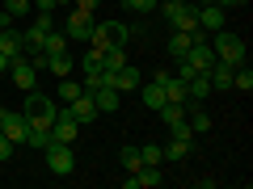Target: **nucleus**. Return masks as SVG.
Here are the masks:
<instances>
[{
    "mask_svg": "<svg viewBox=\"0 0 253 189\" xmlns=\"http://www.w3.org/2000/svg\"><path fill=\"white\" fill-rule=\"evenodd\" d=\"M211 51H215V59L232 63V67L249 63V51H245V38H241V34H228V30H215V34H211Z\"/></svg>",
    "mask_w": 253,
    "mask_h": 189,
    "instance_id": "1",
    "label": "nucleus"
},
{
    "mask_svg": "<svg viewBox=\"0 0 253 189\" xmlns=\"http://www.w3.org/2000/svg\"><path fill=\"white\" fill-rule=\"evenodd\" d=\"M76 130H81V122H76V118H55V126H51V139L55 143H72L76 147Z\"/></svg>",
    "mask_w": 253,
    "mask_h": 189,
    "instance_id": "13",
    "label": "nucleus"
},
{
    "mask_svg": "<svg viewBox=\"0 0 253 189\" xmlns=\"http://www.w3.org/2000/svg\"><path fill=\"white\" fill-rule=\"evenodd\" d=\"M38 46H42L46 55H59V51H68V34H63V30H51V34L38 38Z\"/></svg>",
    "mask_w": 253,
    "mask_h": 189,
    "instance_id": "18",
    "label": "nucleus"
},
{
    "mask_svg": "<svg viewBox=\"0 0 253 189\" xmlns=\"http://www.w3.org/2000/svg\"><path fill=\"white\" fill-rule=\"evenodd\" d=\"M118 164H123V168H126V172H135V168H139V164H144V160H139V147H135V143H126V147H123V152H118Z\"/></svg>",
    "mask_w": 253,
    "mask_h": 189,
    "instance_id": "24",
    "label": "nucleus"
},
{
    "mask_svg": "<svg viewBox=\"0 0 253 189\" xmlns=\"http://www.w3.org/2000/svg\"><path fill=\"white\" fill-rule=\"evenodd\" d=\"M0 114H4V135H9L13 143H21L26 130H30V114L26 109H0Z\"/></svg>",
    "mask_w": 253,
    "mask_h": 189,
    "instance_id": "10",
    "label": "nucleus"
},
{
    "mask_svg": "<svg viewBox=\"0 0 253 189\" xmlns=\"http://www.w3.org/2000/svg\"><path fill=\"white\" fill-rule=\"evenodd\" d=\"M9 63H13V59H9V55H4V51H0V76L9 72Z\"/></svg>",
    "mask_w": 253,
    "mask_h": 189,
    "instance_id": "34",
    "label": "nucleus"
},
{
    "mask_svg": "<svg viewBox=\"0 0 253 189\" xmlns=\"http://www.w3.org/2000/svg\"><path fill=\"white\" fill-rule=\"evenodd\" d=\"M156 189V185H165V172H161V164H139L131 177H123V189Z\"/></svg>",
    "mask_w": 253,
    "mask_h": 189,
    "instance_id": "6",
    "label": "nucleus"
},
{
    "mask_svg": "<svg viewBox=\"0 0 253 189\" xmlns=\"http://www.w3.org/2000/svg\"><path fill=\"white\" fill-rule=\"evenodd\" d=\"M241 4H249V0H219V9H241Z\"/></svg>",
    "mask_w": 253,
    "mask_h": 189,
    "instance_id": "33",
    "label": "nucleus"
},
{
    "mask_svg": "<svg viewBox=\"0 0 253 189\" xmlns=\"http://www.w3.org/2000/svg\"><path fill=\"white\" fill-rule=\"evenodd\" d=\"M190 42H194V38H190L186 30H173V38H169V55H173V59H181V55L190 51Z\"/></svg>",
    "mask_w": 253,
    "mask_h": 189,
    "instance_id": "21",
    "label": "nucleus"
},
{
    "mask_svg": "<svg viewBox=\"0 0 253 189\" xmlns=\"http://www.w3.org/2000/svg\"><path fill=\"white\" fill-rule=\"evenodd\" d=\"M199 30H207V34L224 30V9H219V4H203L199 9Z\"/></svg>",
    "mask_w": 253,
    "mask_h": 189,
    "instance_id": "15",
    "label": "nucleus"
},
{
    "mask_svg": "<svg viewBox=\"0 0 253 189\" xmlns=\"http://www.w3.org/2000/svg\"><path fill=\"white\" fill-rule=\"evenodd\" d=\"M81 93H84L81 80H72V76H63V80H59V101H76Z\"/></svg>",
    "mask_w": 253,
    "mask_h": 189,
    "instance_id": "25",
    "label": "nucleus"
},
{
    "mask_svg": "<svg viewBox=\"0 0 253 189\" xmlns=\"http://www.w3.org/2000/svg\"><path fill=\"white\" fill-rule=\"evenodd\" d=\"M0 105H4V101H0Z\"/></svg>",
    "mask_w": 253,
    "mask_h": 189,
    "instance_id": "36",
    "label": "nucleus"
},
{
    "mask_svg": "<svg viewBox=\"0 0 253 189\" xmlns=\"http://www.w3.org/2000/svg\"><path fill=\"white\" fill-rule=\"evenodd\" d=\"M21 143H26V147H38V152H46V143H51V130H38V126H30Z\"/></svg>",
    "mask_w": 253,
    "mask_h": 189,
    "instance_id": "23",
    "label": "nucleus"
},
{
    "mask_svg": "<svg viewBox=\"0 0 253 189\" xmlns=\"http://www.w3.org/2000/svg\"><path fill=\"white\" fill-rule=\"evenodd\" d=\"M190 143H177V139H169V147H165V160H186Z\"/></svg>",
    "mask_w": 253,
    "mask_h": 189,
    "instance_id": "30",
    "label": "nucleus"
},
{
    "mask_svg": "<svg viewBox=\"0 0 253 189\" xmlns=\"http://www.w3.org/2000/svg\"><path fill=\"white\" fill-rule=\"evenodd\" d=\"M161 13H165V21H169L173 30H199V9L194 4H186V0H169V4H161Z\"/></svg>",
    "mask_w": 253,
    "mask_h": 189,
    "instance_id": "4",
    "label": "nucleus"
},
{
    "mask_svg": "<svg viewBox=\"0 0 253 189\" xmlns=\"http://www.w3.org/2000/svg\"><path fill=\"white\" fill-rule=\"evenodd\" d=\"M55 30V21H51V13H38L34 17V26H30V34H26V42H38L42 34H51Z\"/></svg>",
    "mask_w": 253,
    "mask_h": 189,
    "instance_id": "20",
    "label": "nucleus"
},
{
    "mask_svg": "<svg viewBox=\"0 0 253 189\" xmlns=\"http://www.w3.org/2000/svg\"><path fill=\"white\" fill-rule=\"evenodd\" d=\"M186 97H190V101H207V97H211V76H207V72L190 76V80H186Z\"/></svg>",
    "mask_w": 253,
    "mask_h": 189,
    "instance_id": "17",
    "label": "nucleus"
},
{
    "mask_svg": "<svg viewBox=\"0 0 253 189\" xmlns=\"http://www.w3.org/2000/svg\"><path fill=\"white\" fill-rule=\"evenodd\" d=\"M97 4H101V0H72V9H84V13H93Z\"/></svg>",
    "mask_w": 253,
    "mask_h": 189,
    "instance_id": "32",
    "label": "nucleus"
},
{
    "mask_svg": "<svg viewBox=\"0 0 253 189\" xmlns=\"http://www.w3.org/2000/svg\"><path fill=\"white\" fill-rule=\"evenodd\" d=\"M13 147H17V143H13L9 135H0V164H4V160H9V156H13Z\"/></svg>",
    "mask_w": 253,
    "mask_h": 189,
    "instance_id": "31",
    "label": "nucleus"
},
{
    "mask_svg": "<svg viewBox=\"0 0 253 189\" xmlns=\"http://www.w3.org/2000/svg\"><path fill=\"white\" fill-rule=\"evenodd\" d=\"M55 9H72V0H55Z\"/></svg>",
    "mask_w": 253,
    "mask_h": 189,
    "instance_id": "35",
    "label": "nucleus"
},
{
    "mask_svg": "<svg viewBox=\"0 0 253 189\" xmlns=\"http://www.w3.org/2000/svg\"><path fill=\"white\" fill-rule=\"evenodd\" d=\"M0 9L17 21V17H26V13H34V0H0Z\"/></svg>",
    "mask_w": 253,
    "mask_h": 189,
    "instance_id": "22",
    "label": "nucleus"
},
{
    "mask_svg": "<svg viewBox=\"0 0 253 189\" xmlns=\"http://www.w3.org/2000/svg\"><path fill=\"white\" fill-rule=\"evenodd\" d=\"M81 67H84V76H101V51H84V59H81Z\"/></svg>",
    "mask_w": 253,
    "mask_h": 189,
    "instance_id": "27",
    "label": "nucleus"
},
{
    "mask_svg": "<svg viewBox=\"0 0 253 189\" xmlns=\"http://www.w3.org/2000/svg\"><path fill=\"white\" fill-rule=\"evenodd\" d=\"M106 84H114L118 93H131V89H139V84H144V72H139L135 63H123L118 72H106Z\"/></svg>",
    "mask_w": 253,
    "mask_h": 189,
    "instance_id": "8",
    "label": "nucleus"
},
{
    "mask_svg": "<svg viewBox=\"0 0 253 189\" xmlns=\"http://www.w3.org/2000/svg\"><path fill=\"white\" fill-rule=\"evenodd\" d=\"M21 46H26V34H21L17 26H4V30H0V51L9 55V59H17Z\"/></svg>",
    "mask_w": 253,
    "mask_h": 189,
    "instance_id": "14",
    "label": "nucleus"
},
{
    "mask_svg": "<svg viewBox=\"0 0 253 189\" xmlns=\"http://www.w3.org/2000/svg\"><path fill=\"white\" fill-rule=\"evenodd\" d=\"M46 168L55 172V177H72L76 172V147L72 143H46Z\"/></svg>",
    "mask_w": 253,
    "mask_h": 189,
    "instance_id": "3",
    "label": "nucleus"
},
{
    "mask_svg": "<svg viewBox=\"0 0 253 189\" xmlns=\"http://www.w3.org/2000/svg\"><path fill=\"white\" fill-rule=\"evenodd\" d=\"M169 135L177 139V143H194V130H190L186 118H181V122H169Z\"/></svg>",
    "mask_w": 253,
    "mask_h": 189,
    "instance_id": "28",
    "label": "nucleus"
},
{
    "mask_svg": "<svg viewBox=\"0 0 253 189\" xmlns=\"http://www.w3.org/2000/svg\"><path fill=\"white\" fill-rule=\"evenodd\" d=\"M63 34H68V42H89V34H93V13L72 9V13H68V26H63Z\"/></svg>",
    "mask_w": 253,
    "mask_h": 189,
    "instance_id": "7",
    "label": "nucleus"
},
{
    "mask_svg": "<svg viewBox=\"0 0 253 189\" xmlns=\"http://www.w3.org/2000/svg\"><path fill=\"white\" fill-rule=\"evenodd\" d=\"M126 38H131V30L123 26V21H93V34H89V46L93 51H110V46H126Z\"/></svg>",
    "mask_w": 253,
    "mask_h": 189,
    "instance_id": "2",
    "label": "nucleus"
},
{
    "mask_svg": "<svg viewBox=\"0 0 253 189\" xmlns=\"http://www.w3.org/2000/svg\"><path fill=\"white\" fill-rule=\"evenodd\" d=\"M59 114L63 118H76V122H81V126H89V122H97V105H93V97H89V93H81V97H76V101H63V109H59Z\"/></svg>",
    "mask_w": 253,
    "mask_h": 189,
    "instance_id": "5",
    "label": "nucleus"
},
{
    "mask_svg": "<svg viewBox=\"0 0 253 189\" xmlns=\"http://www.w3.org/2000/svg\"><path fill=\"white\" fill-rule=\"evenodd\" d=\"M9 76H13V84H17L21 93H26V89H34V84H38V72H34V63H30L26 55H17V59L9 63Z\"/></svg>",
    "mask_w": 253,
    "mask_h": 189,
    "instance_id": "9",
    "label": "nucleus"
},
{
    "mask_svg": "<svg viewBox=\"0 0 253 189\" xmlns=\"http://www.w3.org/2000/svg\"><path fill=\"white\" fill-rule=\"evenodd\" d=\"M186 59H190V67H194V72H211V63H215V51H211V38H203V42H190Z\"/></svg>",
    "mask_w": 253,
    "mask_h": 189,
    "instance_id": "11",
    "label": "nucleus"
},
{
    "mask_svg": "<svg viewBox=\"0 0 253 189\" xmlns=\"http://www.w3.org/2000/svg\"><path fill=\"white\" fill-rule=\"evenodd\" d=\"M72 67H76V59H72V51H59V55H46V72L51 76H72Z\"/></svg>",
    "mask_w": 253,
    "mask_h": 189,
    "instance_id": "16",
    "label": "nucleus"
},
{
    "mask_svg": "<svg viewBox=\"0 0 253 189\" xmlns=\"http://www.w3.org/2000/svg\"><path fill=\"white\" fill-rule=\"evenodd\" d=\"M139 97H144V105H148V109H161V105H165V89H161L156 80L139 84Z\"/></svg>",
    "mask_w": 253,
    "mask_h": 189,
    "instance_id": "19",
    "label": "nucleus"
},
{
    "mask_svg": "<svg viewBox=\"0 0 253 189\" xmlns=\"http://www.w3.org/2000/svg\"><path fill=\"white\" fill-rule=\"evenodd\" d=\"M89 97H93V105H97V114H114V109L123 105V93H118L114 84H101V89H93Z\"/></svg>",
    "mask_w": 253,
    "mask_h": 189,
    "instance_id": "12",
    "label": "nucleus"
},
{
    "mask_svg": "<svg viewBox=\"0 0 253 189\" xmlns=\"http://www.w3.org/2000/svg\"><path fill=\"white\" fill-rule=\"evenodd\" d=\"M139 160H144V164H161V160H165V147L144 143V147H139Z\"/></svg>",
    "mask_w": 253,
    "mask_h": 189,
    "instance_id": "29",
    "label": "nucleus"
},
{
    "mask_svg": "<svg viewBox=\"0 0 253 189\" xmlns=\"http://www.w3.org/2000/svg\"><path fill=\"white\" fill-rule=\"evenodd\" d=\"M123 9H131V13H139V17H148V13L161 9V0H123Z\"/></svg>",
    "mask_w": 253,
    "mask_h": 189,
    "instance_id": "26",
    "label": "nucleus"
}]
</instances>
